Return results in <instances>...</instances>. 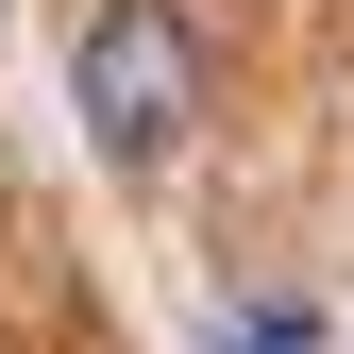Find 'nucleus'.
<instances>
[{"label": "nucleus", "mask_w": 354, "mask_h": 354, "mask_svg": "<svg viewBox=\"0 0 354 354\" xmlns=\"http://www.w3.org/2000/svg\"><path fill=\"white\" fill-rule=\"evenodd\" d=\"M68 102H84V152H102L118 186H152V169L203 136V34H186V0H84Z\"/></svg>", "instance_id": "nucleus-1"}]
</instances>
